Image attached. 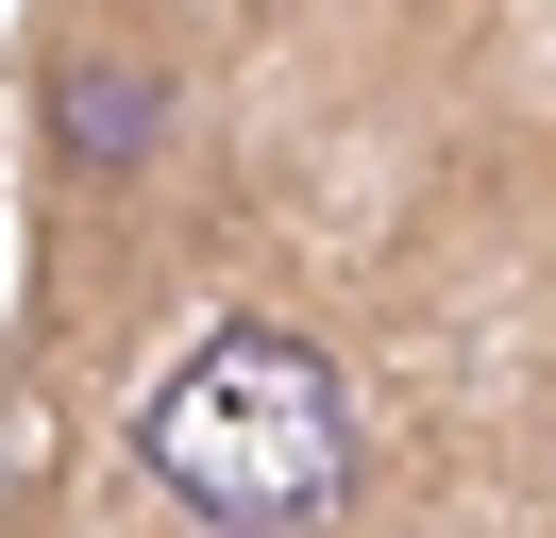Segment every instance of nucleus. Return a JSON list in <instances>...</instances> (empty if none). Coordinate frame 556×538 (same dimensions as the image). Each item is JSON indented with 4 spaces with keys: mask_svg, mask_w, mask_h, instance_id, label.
Here are the masks:
<instances>
[{
    "mask_svg": "<svg viewBox=\"0 0 556 538\" xmlns=\"http://www.w3.org/2000/svg\"><path fill=\"white\" fill-rule=\"evenodd\" d=\"M136 471L203 538H338L354 504H371V404H354V370L320 354L304 320L237 303V320H203L152 370Z\"/></svg>",
    "mask_w": 556,
    "mask_h": 538,
    "instance_id": "obj_2",
    "label": "nucleus"
},
{
    "mask_svg": "<svg viewBox=\"0 0 556 538\" xmlns=\"http://www.w3.org/2000/svg\"><path fill=\"white\" fill-rule=\"evenodd\" d=\"M35 286L51 336H85L186 219V168H203V67L152 0H51L35 17Z\"/></svg>",
    "mask_w": 556,
    "mask_h": 538,
    "instance_id": "obj_1",
    "label": "nucleus"
}]
</instances>
